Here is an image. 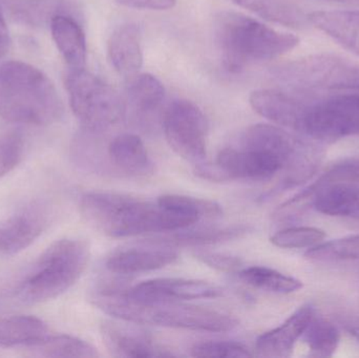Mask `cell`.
Returning a JSON list of instances; mask_svg holds the SVG:
<instances>
[{"mask_svg": "<svg viewBox=\"0 0 359 358\" xmlns=\"http://www.w3.org/2000/svg\"><path fill=\"white\" fill-rule=\"evenodd\" d=\"M88 224L111 237L172 233L198 222L194 216L147 201L111 193H88L80 200Z\"/></svg>", "mask_w": 359, "mask_h": 358, "instance_id": "1", "label": "cell"}, {"mask_svg": "<svg viewBox=\"0 0 359 358\" xmlns=\"http://www.w3.org/2000/svg\"><path fill=\"white\" fill-rule=\"evenodd\" d=\"M94 306L126 323L160 326L203 332H228L238 327L236 317L215 309L181 302L139 303L126 296V290L97 288L90 294Z\"/></svg>", "mask_w": 359, "mask_h": 358, "instance_id": "2", "label": "cell"}, {"mask_svg": "<svg viewBox=\"0 0 359 358\" xmlns=\"http://www.w3.org/2000/svg\"><path fill=\"white\" fill-rule=\"evenodd\" d=\"M215 38L226 71L241 73L255 63L278 58L297 46L299 39L236 12L219 13Z\"/></svg>", "mask_w": 359, "mask_h": 358, "instance_id": "3", "label": "cell"}, {"mask_svg": "<svg viewBox=\"0 0 359 358\" xmlns=\"http://www.w3.org/2000/svg\"><path fill=\"white\" fill-rule=\"evenodd\" d=\"M62 111L56 88L39 69L17 60L0 67V117L17 123L48 125L57 121Z\"/></svg>", "mask_w": 359, "mask_h": 358, "instance_id": "4", "label": "cell"}, {"mask_svg": "<svg viewBox=\"0 0 359 358\" xmlns=\"http://www.w3.org/2000/svg\"><path fill=\"white\" fill-rule=\"evenodd\" d=\"M90 246L77 239H65L50 246L27 273L11 288L0 291L22 304H37L69 289L86 270Z\"/></svg>", "mask_w": 359, "mask_h": 358, "instance_id": "5", "label": "cell"}, {"mask_svg": "<svg viewBox=\"0 0 359 358\" xmlns=\"http://www.w3.org/2000/svg\"><path fill=\"white\" fill-rule=\"evenodd\" d=\"M294 92L299 99L295 132L325 141L358 136L359 92Z\"/></svg>", "mask_w": 359, "mask_h": 358, "instance_id": "6", "label": "cell"}, {"mask_svg": "<svg viewBox=\"0 0 359 358\" xmlns=\"http://www.w3.org/2000/svg\"><path fill=\"white\" fill-rule=\"evenodd\" d=\"M273 76L291 90L359 92V65L335 55L303 57L276 67Z\"/></svg>", "mask_w": 359, "mask_h": 358, "instance_id": "7", "label": "cell"}, {"mask_svg": "<svg viewBox=\"0 0 359 358\" xmlns=\"http://www.w3.org/2000/svg\"><path fill=\"white\" fill-rule=\"evenodd\" d=\"M65 86L74 115L88 132L100 134L126 116V104L119 94L84 69H69Z\"/></svg>", "mask_w": 359, "mask_h": 358, "instance_id": "8", "label": "cell"}, {"mask_svg": "<svg viewBox=\"0 0 359 358\" xmlns=\"http://www.w3.org/2000/svg\"><path fill=\"white\" fill-rule=\"evenodd\" d=\"M162 125L168 144L179 157L194 165L204 162L208 121L198 105L174 101L164 113Z\"/></svg>", "mask_w": 359, "mask_h": 358, "instance_id": "9", "label": "cell"}, {"mask_svg": "<svg viewBox=\"0 0 359 358\" xmlns=\"http://www.w3.org/2000/svg\"><path fill=\"white\" fill-rule=\"evenodd\" d=\"M284 168V163L278 156L240 145L219 151L212 163V176L215 182L262 181L272 178Z\"/></svg>", "mask_w": 359, "mask_h": 358, "instance_id": "10", "label": "cell"}, {"mask_svg": "<svg viewBox=\"0 0 359 358\" xmlns=\"http://www.w3.org/2000/svg\"><path fill=\"white\" fill-rule=\"evenodd\" d=\"M223 294V289L215 284L186 279L151 280L126 290V296L139 303L205 300L219 298Z\"/></svg>", "mask_w": 359, "mask_h": 358, "instance_id": "11", "label": "cell"}, {"mask_svg": "<svg viewBox=\"0 0 359 358\" xmlns=\"http://www.w3.org/2000/svg\"><path fill=\"white\" fill-rule=\"evenodd\" d=\"M178 258L179 254L175 246L157 239H149L116 250L107 258L105 265L111 273L134 275L164 268Z\"/></svg>", "mask_w": 359, "mask_h": 358, "instance_id": "12", "label": "cell"}, {"mask_svg": "<svg viewBox=\"0 0 359 358\" xmlns=\"http://www.w3.org/2000/svg\"><path fill=\"white\" fill-rule=\"evenodd\" d=\"M101 336L109 352L115 357H170L172 353L154 342L153 338L133 326L103 322Z\"/></svg>", "mask_w": 359, "mask_h": 358, "instance_id": "13", "label": "cell"}, {"mask_svg": "<svg viewBox=\"0 0 359 358\" xmlns=\"http://www.w3.org/2000/svg\"><path fill=\"white\" fill-rule=\"evenodd\" d=\"M48 225V212L42 205L25 207L0 222V254H15L31 246Z\"/></svg>", "mask_w": 359, "mask_h": 358, "instance_id": "14", "label": "cell"}, {"mask_svg": "<svg viewBox=\"0 0 359 358\" xmlns=\"http://www.w3.org/2000/svg\"><path fill=\"white\" fill-rule=\"evenodd\" d=\"M314 315L316 310L311 305L301 307L282 325L257 338L255 345L257 354L263 357H290L297 340L303 336Z\"/></svg>", "mask_w": 359, "mask_h": 358, "instance_id": "15", "label": "cell"}, {"mask_svg": "<svg viewBox=\"0 0 359 358\" xmlns=\"http://www.w3.org/2000/svg\"><path fill=\"white\" fill-rule=\"evenodd\" d=\"M111 67L119 75L134 78L143 65V50L139 27L126 23L115 29L107 44Z\"/></svg>", "mask_w": 359, "mask_h": 358, "instance_id": "16", "label": "cell"}, {"mask_svg": "<svg viewBox=\"0 0 359 358\" xmlns=\"http://www.w3.org/2000/svg\"><path fill=\"white\" fill-rule=\"evenodd\" d=\"M107 159L111 167L130 176H147L154 170L153 162L140 137L121 134L115 137L107 146Z\"/></svg>", "mask_w": 359, "mask_h": 358, "instance_id": "17", "label": "cell"}, {"mask_svg": "<svg viewBox=\"0 0 359 358\" xmlns=\"http://www.w3.org/2000/svg\"><path fill=\"white\" fill-rule=\"evenodd\" d=\"M308 20L359 57V11H316Z\"/></svg>", "mask_w": 359, "mask_h": 358, "instance_id": "18", "label": "cell"}, {"mask_svg": "<svg viewBox=\"0 0 359 358\" xmlns=\"http://www.w3.org/2000/svg\"><path fill=\"white\" fill-rule=\"evenodd\" d=\"M50 23L53 39L69 69H84L88 48L79 23L65 14L54 15Z\"/></svg>", "mask_w": 359, "mask_h": 358, "instance_id": "19", "label": "cell"}, {"mask_svg": "<svg viewBox=\"0 0 359 358\" xmlns=\"http://www.w3.org/2000/svg\"><path fill=\"white\" fill-rule=\"evenodd\" d=\"M310 198H313L314 209L320 214L359 220L358 185H327L312 193L306 200Z\"/></svg>", "mask_w": 359, "mask_h": 358, "instance_id": "20", "label": "cell"}, {"mask_svg": "<svg viewBox=\"0 0 359 358\" xmlns=\"http://www.w3.org/2000/svg\"><path fill=\"white\" fill-rule=\"evenodd\" d=\"M165 99L163 83L151 74H138L132 78L128 90V103L138 119H151Z\"/></svg>", "mask_w": 359, "mask_h": 358, "instance_id": "21", "label": "cell"}, {"mask_svg": "<svg viewBox=\"0 0 359 358\" xmlns=\"http://www.w3.org/2000/svg\"><path fill=\"white\" fill-rule=\"evenodd\" d=\"M48 336V326L31 315H0V346L25 348L34 346Z\"/></svg>", "mask_w": 359, "mask_h": 358, "instance_id": "22", "label": "cell"}, {"mask_svg": "<svg viewBox=\"0 0 359 358\" xmlns=\"http://www.w3.org/2000/svg\"><path fill=\"white\" fill-rule=\"evenodd\" d=\"M257 16L287 27H297L308 20L301 8L291 0H229Z\"/></svg>", "mask_w": 359, "mask_h": 358, "instance_id": "23", "label": "cell"}, {"mask_svg": "<svg viewBox=\"0 0 359 358\" xmlns=\"http://www.w3.org/2000/svg\"><path fill=\"white\" fill-rule=\"evenodd\" d=\"M29 355L34 357H98L95 347L86 340L69 336H46L41 342L29 347Z\"/></svg>", "mask_w": 359, "mask_h": 358, "instance_id": "24", "label": "cell"}, {"mask_svg": "<svg viewBox=\"0 0 359 358\" xmlns=\"http://www.w3.org/2000/svg\"><path fill=\"white\" fill-rule=\"evenodd\" d=\"M238 275L251 287L272 294H292L303 288V283L299 280L268 267L252 266L241 269Z\"/></svg>", "mask_w": 359, "mask_h": 358, "instance_id": "25", "label": "cell"}, {"mask_svg": "<svg viewBox=\"0 0 359 358\" xmlns=\"http://www.w3.org/2000/svg\"><path fill=\"white\" fill-rule=\"evenodd\" d=\"M248 231L249 227L238 225V226L225 227V228H206L186 231V233H179L170 237H157V240L175 247L210 245V244L223 243V242L238 239L246 235Z\"/></svg>", "mask_w": 359, "mask_h": 358, "instance_id": "26", "label": "cell"}, {"mask_svg": "<svg viewBox=\"0 0 359 358\" xmlns=\"http://www.w3.org/2000/svg\"><path fill=\"white\" fill-rule=\"evenodd\" d=\"M308 348L316 357H332L341 340L337 328L330 322L314 315L303 334Z\"/></svg>", "mask_w": 359, "mask_h": 358, "instance_id": "27", "label": "cell"}, {"mask_svg": "<svg viewBox=\"0 0 359 358\" xmlns=\"http://www.w3.org/2000/svg\"><path fill=\"white\" fill-rule=\"evenodd\" d=\"M157 200L162 205L194 216L198 221L202 219H217L223 214L221 206L209 200L181 195H166L158 198Z\"/></svg>", "mask_w": 359, "mask_h": 358, "instance_id": "28", "label": "cell"}, {"mask_svg": "<svg viewBox=\"0 0 359 358\" xmlns=\"http://www.w3.org/2000/svg\"><path fill=\"white\" fill-rule=\"evenodd\" d=\"M306 256L311 260H359V235L318 244L309 248Z\"/></svg>", "mask_w": 359, "mask_h": 358, "instance_id": "29", "label": "cell"}, {"mask_svg": "<svg viewBox=\"0 0 359 358\" xmlns=\"http://www.w3.org/2000/svg\"><path fill=\"white\" fill-rule=\"evenodd\" d=\"M326 233L322 229L314 227H291L278 231L270 237V242L276 247L294 249V248H311L322 243Z\"/></svg>", "mask_w": 359, "mask_h": 358, "instance_id": "30", "label": "cell"}, {"mask_svg": "<svg viewBox=\"0 0 359 358\" xmlns=\"http://www.w3.org/2000/svg\"><path fill=\"white\" fill-rule=\"evenodd\" d=\"M191 355L201 358H247L252 357L248 349L234 342H202L191 348Z\"/></svg>", "mask_w": 359, "mask_h": 358, "instance_id": "31", "label": "cell"}, {"mask_svg": "<svg viewBox=\"0 0 359 358\" xmlns=\"http://www.w3.org/2000/svg\"><path fill=\"white\" fill-rule=\"evenodd\" d=\"M22 155L23 141L19 135H0V178L20 163Z\"/></svg>", "mask_w": 359, "mask_h": 358, "instance_id": "32", "label": "cell"}, {"mask_svg": "<svg viewBox=\"0 0 359 358\" xmlns=\"http://www.w3.org/2000/svg\"><path fill=\"white\" fill-rule=\"evenodd\" d=\"M194 256L203 264L225 273H236L243 266V261L238 256L230 254H219V252H198Z\"/></svg>", "mask_w": 359, "mask_h": 358, "instance_id": "33", "label": "cell"}, {"mask_svg": "<svg viewBox=\"0 0 359 358\" xmlns=\"http://www.w3.org/2000/svg\"><path fill=\"white\" fill-rule=\"evenodd\" d=\"M116 2L137 10L166 11L174 8L177 0H116Z\"/></svg>", "mask_w": 359, "mask_h": 358, "instance_id": "34", "label": "cell"}, {"mask_svg": "<svg viewBox=\"0 0 359 358\" xmlns=\"http://www.w3.org/2000/svg\"><path fill=\"white\" fill-rule=\"evenodd\" d=\"M10 37H8V29L6 27V20L4 15L0 11V57L4 56L8 48H10Z\"/></svg>", "mask_w": 359, "mask_h": 358, "instance_id": "35", "label": "cell"}, {"mask_svg": "<svg viewBox=\"0 0 359 358\" xmlns=\"http://www.w3.org/2000/svg\"><path fill=\"white\" fill-rule=\"evenodd\" d=\"M331 1L341 2V4H354V6H359V0H331Z\"/></svg>", "mask_w": 359, "mask_h": 358, "instance_id": "36", "label": "cell"}]
</instances>
